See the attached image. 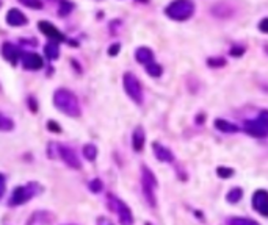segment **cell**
Here are the masks:
<instances>
[{
    "label": "cell",
    "mask_w": 268,
    "mask_h": 225,
    "mask_svg": "<svg viewBox=\"0 0 268 225\" xmlns=\"http://www.w3.org/2000/svg\"><path fill=\"white\" fill-rule=\"evenodd\" d=\"M54 103H55L56 108L60 111H63L66 116L78 117L80 113H82L77 96L69 89H64V88L56 89L55 94H54Z\"/></svg>",
    "instance_id": "1"
},
{
    "label": "cell",
    "mask_w": 268,
    "mask_h": 225,
    "mask_svg": "<svg viewBox=\"0 0 268 225\" xmlns=\"http://www.w3.org/2000/svg\"><path fill=\"white\" fill-rule=\"evenodd\" d=\"M41 193V186L34 182H30L27 185H22V186H18L13 194L10 197V202L8 205L10 207H19V205H24L27 204L28 200H32L34 196H38Z\"/></svg>",
    "instance_id": "2"
},
{
    "label": "cell",
    "mask_w": 268,
    "mask_h": 225,
    "mask_svg": "<svg viewBox=\"0 0 268 225\" xmlns=\"http://www.w3.org/2000/svg\"><path fill=\"white\" fill-rule=\"evenodd\" d=\"M165 13L172 20H187L194 13V3L192 0H174L165 8Z\"/></svg>",
    "instance_id": "3"
},
{
    "label": "cell",
    "mask_w": 268,
    "mask_h": 225,
    "mask_svg": "<svg viewBox=\"0 0 268 225\" xmlns=\"http://www.w3.org/2000/svg\"><path fill=\"white\" fill-rule=\"evenodd\" d=\"M107 205L110 208V211L116 213V216H118L121 225H134V215L130 208L127 207L120 197H116L113 194H108L107 196Z\"/></svg>",
    "instance_id": "4"
},
{
    "label": "cell",
    "mask_w": 268,
    "mask_h": 225,
    "mask_svg": "<svg viewBox=\"0 0 268 225\" xmlns=\"http://www.w3.org/2000/svg\"><path fill=\"white\" fill-rule=\"evenodd\" d=\"M244 132L254 138H266L268 136V111L264 110L256 119L244 122Z\"/></svg>",
    "instance_id": "5"
},
{
    "label": "cell",
    "mask_w": 268,
    "mask_h": 225,
    "mask_svg": "<svg viewBox=\"0 0 268 225\" xmlns=\"http://www.w3.org/2000/svg\"><path fill=\"white\" fill-rule=\"evenodd\" d=\"M122 83H124V89L127 92V96L138 105L143 103V88H142V83L138 81V78L134 74L127 72L124 74Z\"/></svg>",
    "instance_id": "6"
},
{
    "label": "cell",
    "mask_w": 268,
    "mask_h": 225,
    "mask_svg": "<svg viewBox=\"0 0 268 225\" xmlns=\"http://www.w3.org/2000/svg\"><path fill=\"white\" fill-rule=\"evenodd\" d=\"M142 185H143V194L148 200V204L150 207H156V196H154V191L157 188V180L154 174L150 172V169H148L146 166L142 168Z\"/></svg>",
    "instance_id": "7"
},
{
    "label": "cell",
    "mask_w": 268,
    "mask_h": 225,
    "mask_svg": "<svg viewBox=\"0 0 268 225\" xmlns=\"http://www.w3.org/2000/svg\"><path fill=\"white\" fill-rule=\"evenodd\" d=\"M55 149H56V157H60L69 166V168H72V169H80L82 168L80 158L76 153V150H72L71 147H68V146H63V144H55Z\"/></svg>",
    "instance_id": "8"
},
{
    "label": "cell",
    "mask_w": 268,
    "mask_h": 225,
    "mask_svg": "<svg viewBox=\"0 0 268 225\" xmlns=\"http://www.w3.org/2000/svg\"><path fill=\"white\" fill-rule=\"evenodd\" d=\"M252 208L264 218H268V193L265 189H258L252 194Z\"/></svg>",
    "instance_id": "9"
},
{
    "label": "cell",
    "mask_w": 268,
    "mask_h": 225,
    "mask_svg": "<svg viewBox=\"0 0 268 225\" xmlns=\"http://www.w3.org/2000/svg\"><path fill=\"white\" fill-rule=\"evenodd\" d=\"M38 28L48 36L50 41H54V42H63L66 38H64V34L58 30L55 25H52L50 22H48V20H41V22H38Z\"/></svg>",
    "instance_id": "10"
},
{
    "label": "cell",
    "mask_w": 268,
    "mask_h": 225,
    "mask_svg": "<svg viewBox=\"0 0 268 225\" xmlns=\"http://www.w3.org/2000/svg\"><path fill=\"white\" fill-rule=\"evenodd\" d=\"M42 58L38 55V53H33V52H28L22 56V66L27 70H38L42 67Z\"/></svg>",
    "instance_id": "11"
},
{
    "label": "cell",
    "mask_w": 268,
    "mask_h": 225,
    "mask_svg": "<svg viewBox=\"0 0 268 225\" xmlns=\"http://www.w3.org/2000/svg\"><path fill=\"white\" fill-rule=\"evenodd\" d=\"M6 22L10 23L11 27H22V25H26V23H27V17L20 9L11 8L8 11V14H6Z\"/></svg>",
    "instance_id": "12"
},
{
    "label": "cell",
    "mask_w": 268,
    "mask_h": 225,
    "mask_svg": "<svg viewBox=\"0 0 268 225\" xmlns=\"http://www.w3.org/2000/svg\"><path fill=\"white\" fill-rule=\"evenodd\" d=\"M2 55H4V58L5 60L10 63V64H16L18 63V60H19V55H20V52H19V49L16 45H13L11 42H5L4 45H2Z\"/></svg>",
    "instance_id": "13"
},
{
    "label": "cell",
    "mask_w": 268,
    "mask_h": 225,
    "mask_svg": "<svg viewBox=\"0 0 268 225\" xmlns=\"http://www.w3.org/2000/svg\"><path fill=\"white\" fill-rule=\"evenodd\" d=\"M152 149H154V155H156V158L158 161H162V163H171V161H174V155H172V152L168 147L162 146L158 143H154Z\"/></svg>",
    "instance_id": "14"
},
{
    "label": "cell",
    "mask_w": 268,
    "mask_h": 225,
    "mask_svg": "<svg viewBox=\"0 0 268 225\" xmlns=\"http://www.w3.org/2000/svg\"><path fill=\"white\" fill-rule=\"evenodd\" d=\"M144 141H146V135L143 127H136L134 130V136H132V146L135 152H142L144 147Z\"/></svg>",
    "instance_id": "15"
},
{
    "label": "cell",
    "mask_w": 268,
    "mask_h": 225,
    "mask_svg": "<svg viewBox=\"0 0 268 225\" xmlns=\"http://www.w3.org/2000/svg\"><path fill=\"white\" fill-rule=\"evenodd\" d=\"M135 58L138 63L148 66L149 63L154 61V53L149 47H140V49H136V52H135Z\"/></svg>",
    "instance_id": "16"
},
{
    "label": "cell",
    "mask_w": 268,
    "mask_h": 225,
    "mask_svg": "<svg viewBox=\"0 0 268 225\" xmlns=\"http://www.w3.org/2000/svg\"><path fill=\"white\" fill-rule=\"evenodd\" d=\"M215 127L220 130V132H224V133H236L238 127L236 124H230L224 119H216L215 121Z\"/></svg>",
    "instance_id": "17"
},
{
    "label": "cell",
    "mask_w": 268,
    "mask_h": 225,
    "mask_svg": "<svg viewBox=\"0 0 268 225\" xmlns=\"http://www.w3.org/2000/svg\"><path fill=\"white\" fill-rule=\"evenodd\" d=\"M44 53H46V56L49 58V60H56L58 55H60V50H58V44L54 42V41L48 42V44H46V47H44Z\"/></svg>",
    "instance_id": "18"
},
{
    "label": "cell",
    "mask_w": 268,
    "mask_h": 225,
    "mask_svg": "<svg viewBox=\"0 0 268 225\" xmlns=\"http://www.w3.org/2000/svg\"><path fill=\"white\" fill-rule=\"evenodd\" d=\"M84 157L88 160V161H94L96 157H98V147L94 144H86L84 146Z\"/></svg>",
    "instance_id": "19"
},
{
    "label": "cell",
    "mask_w": 268,
    "mask_h": 225,
    "mask_svg": "<svg viewBox=\"0 0 268 225\" xmlns=\"http://www.w3.org/2000/svg\"><path fill=\"white\" fill-rule=\"evenodd\" d=\"M242 196H243V191L240 188H232L230 191L228 193L226 199H228L229 204H237L238 200H242Z\"/></svg>",
    "instance_id": "20"
},
{
    "label": "cell",
    "mask_w": 268,
    "mask_h": 225,
    "mask_svg": "<svg viewBox=\"0 0 268 225\" xmlns=\"http://www.w3.org/2000/svg\"><path fill=\"white\" fill-rule=\"evenodd\" d=\"M13 128H14V122L5 114L0 113V132H10V130H13Z\"/></svg>",
    "instance_id": "21"
},
{
    "label": "cell",
    "mask_w": 268,
    "mask_h": 225,
    "mask_svg": "<svg viewBox=\"0 0 268 225\" xmlns=\"http://www.w3.org/2000/svg\"><path fill=\"white\" fill-rule=\"evenodd\" d=\"M229 225H260L259 222H256L250 218H232L228 221Z\"/></svg>",
    "instance_id": "22"
},
{
    "label": "cell",
    "mask_w": 268,
    "mask_h": 225,
    "mask_svg": "<svg viewBox=\"0 0 268 225\" xmlns=\"http://www.w3.org/2000/svg\"><path fill=\"white\" fill-rule=\"evenodd\" d=\"M146 72H148L150 77H160L162 72H163V69H162L160 64H157L156 61H152V63H149V64L146 66Z\"/></svg>",
    "instance_id": "23"
},
{
    "label": "cell",
    "mask_w": 268,
    "mask_h": 225,
    "mask_svg": "<svg viewBox=\"0 0 268 225\" xmlns=\"http://www.w3.org/2000/svg\"><path fill=\"white\" fill-rule=\"evenodd\" d=\"M22 5H26L32 9H41L42 8V2L41 0H19Z\"/></svg>",
    "instance_id": "24"
},
{
    "label": "cell",
    "mask_w": 268,
    "mask_h": 225,
    "mask_svg": "<svg viewBox=\"0 0 268 225\" xmlns=\"http://www.w3.org/2000/svg\"><path fill=\"white\" fill-rule=\"evenodd\" d=\"M216 174H218V177H221V179H229V177L234 175V169L224 168V166H221V168L216 169Z\"/></svg>",
    "instance_id": "25"
},
{
    "label": "cell",
    "mask_w": 268,
    "mask_h": 225,
    "mask_svg": "<svg viewBox=\"0 0 268 225\" xmlns=\"http://www.w3.org/2000/svg\"><path fill=\"white\" fill-rule=\"evenodd\" d=\"M88 186H90V189H91L92 193H96V194H98V193H100V191H102L104 183L100 182V179H94V180H91V182H90V185H88Z\"/></svg>",
    "instance_id": "26"
},
{
    "label": "cell",
    "mask_w": 268,
    "mask_h": 225,
    "mask_svg": "<svg viewBox=\"0 0 268 225\" xmlns=\"http://www.w3.org/2000/svg\"><path fill=\"white\" fill-rule=\"evenodd\" d=\"M71 9H72V3L66 2V0H62V3H60V16H68Z\"/></svg>",
    "instance_id": "27"
},
{
    "label": "cell",
    "mask_w": 268,
    "mask_h": 225,
    "mask_svg": "<svg viewBox=\"0 0 268 225\" xmlns=\"http://www.w3.org/2000/svg\"><path fill=\"white\" fill-rule=\"evenodd\" d=\"M208 66H212V67H221V66H224L226 64V60L224 58H208Z\"/></svg>",
    "instance_id": "28"
},
{
    "label": "cell",
    "mask_w": 268,
    "mask_h": 225,
    "mask_svg": "<svg viewBox=\"0 0 268 225\" xmlns=\"http://www.w3.org/2000/svg\"><path fill=\"white\" fill-rule=\"evenodd\" d=\"M120 49H121V45H120L118 42H116V44H112V45H110V49H108V55H110V56L118 55Z\"/></svg>",
    "instance_id": "29"
},
{
    "label": "cell",
    "mask_w": 268,
    "mask_h": 225,
    "mask_svg": "<svg viewBox=\"0 0 268 225\" xmlns=\"http://www.w3.org/2000/svg\"><path fill=\"white\" fill-rule=\"evenodd\" d=\"M48 128L50 130V132H55V133H60L62 132V128L58 127V124L55 121H49L48 122Z\"/></svg>",
    "instance_id": "30"
},
{
    "label": "cell",
    "mask_w": 268,
    "mask_h": 225,
    "mask_svg": "<svg viewBox=\"0 0 268 225\" xmlns=\"http://www.w3.org/2000/svg\"><path fill=\"white\" fill-rule=\"evenodd\" d=\"M243 53H244L243 47H232V49H230V55H232V56H240V55H243Z\"/></svg>",
    "instance_id": "31"
},
{
    "label": "cell",
    "mask_w": 268,
    "mask_h": 225,
    "mask_svg": "<svg viewBox=\"0 0 268 225\" xmlns=\"http://www.w3.org/2000/svg\"><path fill=\"white\" fill-rule=\"evenodd\" d=\"M5 185H6L5 177L0 174V199H2V196L5 194Z\"/></svg>",
    "instance_id": "32"
},
{
    "label": "cell",
    "mask_w": 268,
    "mask_h": 225,
    "mask_svg": "<svg viewBox=\"0 0 268 225\" xmlns=\"http://www.w3.org/2000/svg\"><path fill=\"white\" fill-rule=\"evenodd\" d=\"M259 30L264 31V33H268V17L262 19L260 23H259Z\"/></svg>",
    "instance_id": "33"
},
{
    "label": "cell",
    "mask_w": 268,
    "mask_h": 225,
    "mask_svg": "<svg viewBox=\"0 0 268 225\" xmlns=\"http://www.w3.org/2000/svg\"><path fill=\"white\" fill-rule=\"evenodd\" d=\"M98 225H113L108 219H106V218H100L99 221H98Z\"/></svg>",
    "instance_id": "34"
},
{
    "label": "cell",
    "mask_w": 268,
    "mask_h": 225,
    "mask_svg": "<svg viewBox=\"0 0 268 225\" xmlns=\"http://www.w3.org/2000/svg\"><path fill=\"white\" fill-rule=\"evenodd\" d=\"M146 225H150V224H149V222H148V224H146Z\"/></svg>",
    "instance_id": "35"
},
{
    "label": "cell",
    "mask_w": 268,
    "mask_h": 225,
    "mask_svg": "<svg viewBox=\"0 0 268 225\" xmlns=\"http://www.w3.org/2000/svg\"><path fill=\"white\" fill-rule=\"evenodd\" d=\"M0 5H2V3H0Z\"/></svg>",
    "instance_id": "36"
}]
</instances>
